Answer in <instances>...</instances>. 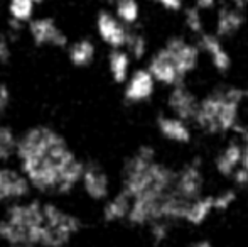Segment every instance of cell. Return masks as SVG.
Instances as JSON below:
<instances>
[{
	"instance_id": "ac0fdd59",
	"label": "cell",
	"mask_w": 248,
	"mask_h": 247,
	"mask_svg": "<svg viewBox=\"0 0 248 247\" xmlns=\"http://www.w3.org/2000/svg\"><path fill=\"white\" fill-rule=\"evenodd\" d=\"M130 60L125 49H111L108 54V71L117 85H125L130 76Z\"/></svg>"
},
{
	"instance_id": "7a4b0ae2",
	"label": "cell",
	"mask_w": 248,
	"mask_h": 247,
	"mask_svg": "<svg viewBox=\"0 0 248 247\" xmlns=\"http://www.w3.org/2000/svg\"><path fill=\"white\" fill-rule=\"evenodd\" d=\"M86 229L76 201L32 195L0 212V246L76 247Z\"/></svg>"
},
{
	"instance_id": "d4e9b609",
	"label": "cell",
	"mask_w": 248,
	"mask_h": 247,
	"mask_svg": "<svg viewBox=\"0 0 248 247\" xmlns=\"http://www.w3.org/2000/svg\"><path fill=\"white\" fill-rule=\"evenodd\" d=\"M150 229V239H152L154 246H160L167 241L169 237V222H155V224L149 225Z\"/></svg>"
},
{
	"instance_id": "3957f363",
	"label": "cell",
	"mask_w": 248,
	"mask_h": 247,
	"mask_svg": "<svg viewBox=\"0 0 248 247\" xmlns=\"http://www.w3.org/2000/svg\"><path fill=\"white\" fill-rule=\"evenodd\" d=\"M111 195H113V181H111V176L107 171V168L98 159L85 158V166H83L75 201L81 198L86 203L100 207Z\"/></svg>"
},
{
	"instance_id": "52a82bcc",
	"label": "cell",
	"mask_w": 248,
	"mask_h": 247,
	"mask_svg": "<svg viewBox=\"0 0 248 247\" xmlns=\"http://www.w3.org/2000/svg\"><path fill=\"white\" fill-rule=\"evenodd\" d=\"M221 105H223V90H215V92L209 93L208 97H204V99L198 103L194 122H196L202 131L208 132V134H218Z\"/></svg>"
},
{
	"instance_id": "5b68a950",
	"label": "cell",
	"mask_w": 248,
	"mask_h": 247,
	"mask_svg": "<svg viewBox=\"0 0 248 247\" xmlns=\"http://www.w3.org/2000/svg\"><path fill=\"white\" fill-rule=\"evenodd\" d=\"M29 36L32 39L34 46L37 48H58V49H66L69 44L68 34L62 31V27L58 24L54 17L44 16V17H34L29 24Z\"/></svg>"
},
{
	"instance_id": "8992f818",
	"label": "cell",
	"mask_w": 248,
	"mask_h": 247,
	"mask_svg": "<svg viewBox=\"0 0 248 247\" xmlns=\"http://www.w3.org/2000/svg\"><path fill=\"white\" fill-rule=\"evenodd\" d=\"M128 27L124 26L117 17L108 10H100L96 16V33L100 39L111 49H124L127 43Z\"/></svg>"
},
{
	"instance_id": "83f0119b",
	"label": "cell",
	"mask_w": 248,
	"mask_h": 247,
	"mask_svg": "<svg viewBox=\"0 0 248 247\" xmlns=\"http://www.w3.org/2000/svg\"><path fill=\"white\" fill-rule=\"evenodd\" d=\"M12 60V44L5 33L0 31V66L9 65Z\"/></svg>"
},
{
	"instance_id": "e0dca14e",
	"label": "cell",
	"mask_w": 248,
	"mask_h": 247,
	"mask_svg": "<svg viewBox=\"0 0 248 247\" xmlns=\"http://www.w3.org/2000/svg\"><path fill=\"white\" fill-rule=\"evenodd\" d=\"M157 129L167 141L179 142V144H187L191 141V131L187 124L176 119V117L160 115L157 119Z\"/></svg>"
},
{
	"instance_id": "ffe728a7",
	"label": "cell",
	"mask_w": 248,
	"mask_h": 247,
	"mask_svg": "<svg viewBox=\"0 0 248 247\" xmlns=\"http://www.w3.org/2000/svg\"><path fill=\"white\" fill-rule=\"evenodd\" d=\"M211 212H213V197H201L187 205L184 220L191 225H201L211 215Z\"/></svg>"
},
{
	"instance_id": "f546056e",
	"label": "cell",
	"mask_w": 248,
	"mask_h": 247,
	"mask_svg": "<svg viewBox=\"0 0 248 247\" xmlns=\"http://www.w3.org/2000/svg\"><path fill=\"white\" fill-rule=\"evenodd\" d=\"M233 176H235V185H238V186H247L248 185V173L243 168L236 169V171L233 173Z\"/></svg>"
},
{
	"instance_id": "8fae6325",
	"label": "cell",
	"mask_w": 248,
	"mask_h": 247,
	"mask_svg": "<svg viewBox=\"0 0 248 247\" xmlns=\"http://www.w3.org/2000/svg\"><path fill=\"white\" fill-rule=\"evenodd\" d=\"M147 71L152 75L154 82L162 83V85L169 86H177L183 82V76L179 75L176 68V63H174L172 56L167 53V49H159L152 58H150Z\"/></svg>"
},
{
	"instance_id": "cb8c5ba5",
	"label": "cell",
	"mask_w": 248,
	"mask_h": 247,
	"mask_svg": "<svg viewBox=\"0 0 248 247\" xmlns=\"http://www.w3.org/2000/svg\"><path fill=\"white\" fill-rule=\"evenodd\" d=\"M184 20H186V26L191 33L202 34V17H201V10L198 7H187L184 10Z\"/></svg>"
},
{
	"instance_id": "e575fe53",
	"label": "cell",
	"mask_w": 248,
	"mask_h": 247,
	"mask_svg": "<svg viewBox=\"0 0 248 247\" xmlns=\"http://www.w3.org/2000/svg\"><path fill=\"white\" fill-rule=\"evenodd\" d=\"M31 2H32V3H34V5H39V3L46 2V0H31Z\"/></svg>"
},
{
	"instance_id": "44dd1931",
	"label": "cell",
	"mask_w": 248,
	"mask_h": 247,
	"mask_svg": "<svg viewBox=\"0 0 248 247\" xmlns=\"http://www.w3.org/2000/svg\"><path fill=\"white\" fill-rule=\"evenodd\" d=\"M7 12L14 24H29L34 19L36 5L31 0H9L7 2Z\"/></svg>"
},
{
	"instance_id": "603a6c76",
	"label": "cell",
	"mask_w": 248,
	"mask_h": 247,
	"mask_svg": "<svg viewBox=\"0 0 248 247\" xmlns=\"http://www.w3.org/2000/svg\"><path fill=\"white\" fill-rule=\"evenodd\" d=\"M125 49H127L128 56L134 60H142L147 53V41L140 33L135 31H128L127 43H125Z\"/></svg>"
},
{
	"instance_id": "d590c367",
	"label": "cell",
	"mask_w": 248,
	"mask_h": 247,
	"mask_svg": "<svg viewBox=\"0 0 248 247\" xmlns=\"http://www.w3.org/2000/svg\"><path fill=\"white\" fill-rule=\"evenodd\" d=\"M0 247H14V246H0Z\"/></svg>"
},
{
	"instance_id": "2e32d148",
	"label": "cell",
	"mask_w": 248,
	"mask_h": 247,
	"mask_svg": "<svg viewBox=\"0 0 248 247\" xmlns=\"http://www.w3.org/2000/svg\"><path fill=\"white\" fill-rule=\"evenodd\" d=\"M243 22H245L243 12H238L232 5H223L218 12V19H216V36L218 37L233 36V34L242 29Z\"/></svg>"
},
{
	"instance_id": "9c48e42d",
	"label": "cell",
	"mask_w": 248,
	"mask_h": 247,
	"mask_svg": "<svg viewBox=\"0 0 248 247\" xmlns=\"http://www.w3.org/2000/svg\"><path fill=\"white\" fill-rule=\"evenodd\" d=\"M164 49H167V53L172 56L177 71H179V75L183 76V78L198 66L199 48L187 43V41H184L183 37H179V36L169 37L166 46H164Z\"/></svg>"
},
{
	"instance_id": "6da1fadb",
	"label": "cell",
	"mask_w": 248,
	"mask_h": 247,
	"mask_svg": "<svg viewBox=\"0 0 248 247\" xmlns=\"http://www.w3.org/2000/svg\"><path fill=\"white\" fill-rule=\"evenodd\" d=\"M14 163L36 197L75 201L85 156L56 125L39 122L22 129Z\"/></svg>"
},
{
	"instance_id": "74e56055",
	"label": "cell",
	"mask_w": 248,
	"mask_h": 247,
	"mask_svg": "<svg viewBox=\"0 0 248 247\" xmlns=\"http://www.w3.org/2000/svg\"><path fill=\"white\" fill-rule=\"evenodd\" d=\"M150 2H157V0H150Z\"/></svg>"
},
{
	"instance_id": "1f68e13d",
	"label": "cell",
	"mask_w": 248,
	"mask_h": 247,
	"mask_svg": "<svg viewBox=\"0 0 248 247\" xmlns=\"http://www.w3.org/2000/svg\"><path fill=\"white\" fill-rule=\"evenodd\" d=\"M242 168L248 173V137H247V144L242 148Z\"/></svg>"
},
{
	"instance_id": "7402d4cb",
	"label": "cell",
	"mask_w": 248,
	"mask_h": 247,
	"mask_svg": "<svg viewBox=\"0 0 248 247\" xmlns=\"http://www.w3.org/2000/svg\"><path fill=\"white\" fill-rule=\"evenodd\" d=\"M115 7L113 16L120 20L124 26L130 27L135 24L140 16V7H139L137 0H110Z\"/></svg>"
},
{
	"instance_id": "9a60e30c",
	"label": "cell",
	"mask_w": 248,
	"mask_h": 247,
	"mask_svg": "<svg viewBox=\"0 0 248 247\" xmlns=\"http://www.w3.org/2000/svg\"><path fill=\"white\" fill-rule=\"evenodd\" d=\"M68 60L75 68H88L95 61L96 46L90 37H81L75 43L68 44Z\"/></svg>"
},
{
	"instance_id": "4dcf8cb0",
	"label": "cell",
	"mask_w": 248,
	"mask_h": 247,
	"mask_svg": "<svg viewBox=\"0 0 248 247\" xmlns=\"http://www.w3.org/2000/svg\"><path fill=\"white\" fill-rule=\"evenodd\" d=\"M216 3V0H196V7L201 10H209L213 9Z\"/></svg>"
},
{
	"instance_id": "4fadbf2b",
	"label": "cell",
	"mask_w": 248,
	"mask_h": 247,
	"mask_svg": "<svg viewBox=\"0 0 248 247\" xmlns=\"http://www.w3.org/2000/svg\"><path fill=\"white\" fill-rule=\"evenodd\" d=\"M128 212H130V198L122 190L113 191V195L100 205V218L107 225L127 222Z\"/></svg>"
},
{
	"instance_id": "484cf974",
	"label": "cell",
	"mask_w": 248,
	"mask_h": 247,
	"mask_svg": "<svg viewBox=\"0 0 248 247\" xmlns=\"http://www.w3.org/2000/svg\"><path fill=\"white\" fill-rule=\"evenodd\" d=\"M235 200H236L235 191H232V190L223 191V193L213 197V210H218V212L228 210V208L235 203Z\"/></svg>"
},
{
	"instance_id": "8d00e7d4",
	"label": "cell",
	"mask_w": 248,
	"mask_h": 247,
	"mask_svg": "<svg viewBox=\"0 0 248 247\" xmlns=\"http://www.w3.org/2000/svg\"><path fill=\"white\" fill-rule=\"evenodd\" d=\"M245 95H247V97H248V90H247V92H245Z\"/></svg>"
},
{
	"instance_id": "4316f807",
	"label": "cell",
	"mask_w": 248,
	"mask_h": 247,
	"mask_svg": "<svg viewBox=\"0 0 248 247\" xmlns=\"http://www.w3.org/2000/svg\"><path fill=\"white\" fill-rule=\"evenodd\" d=\"M10 105H12V90L9 83L0 80V120H3V117L7 115Z\"/></svg>"
},
{
	"instance_id": "d6a6232c",
	"label": "cell",
	"mask_w": 248,
	"mask_h": 247,
	"mask_svg": "<svg viewBox=\"0 0 248 247\" xmlns=\"http://www.w3.org/2000/svg\"><path fill=\"white\" fill-rule=\"evenodd\" d=\"M248 5V0H232V7L236 9L238 12H243Z\"/></svg>"
},
{
	"instance_id": "ba28073f",
	"label": "cell",
	"mask_w": 248,
	"mask_h": 247,
	"mask_svg": "<svg viewBox=\"0 0 248 247\" xmlns=\"http://www.w3.org/2000/svg\"><path fill=\"white\" fill-rule=\"evenodd\" d=\"M202 186H204L202 171L198 163H193V165H187L183 171L176 173V181H174L172 191L183 200L194 201L201 198Z\"/></svg>"
},
{
	"instance_id": "30bf717a",
	"label": "cell",
	"mask_w": 248,
	"mask_h": 247,
	"mask_svg": "<svg viewBox=\"0 0 248 247\" xmlns=\"http://www.w3.org/2000/svg\"><path fill=\"white\" fill-rule=\"evenodd\" d=\"M154 90H155V82H154L152 75L147 71V68H140L132 73L125 82L124 99L127 103L147 102L154 95Z\"/></svg>"
},
{
	"instance_id": "5bb4252c",
	"label": "cell",
	"mask_w": 248,
	"mask_h": 247,
	"mask_svg": "<svg viewBox=\"0 0 248 247\" xmlns=\"http://www.w3.org/2000/svg\"><path fill=\"white\" fill-rule=\"evenodd\" d=\"M199 49L206 51L208 56L211 58V63L218 71L225 73L232 68V58L228 51L221 46V41L216 34H201L199 39Z\"/></svg>"
},
{
	"instance_id": "836d02e7",
	"label": "cell",
	"mask_w": 248,
	"mask_h": 247,
	"mask_svg": "<svg viewBox=\"0 0 248 247\" xmlns=\"http://www.w3.org/2000/svg\"><path fill=\"white\" fill-rule=\"evenodd\" d=\"M191 247H215V246H213L211 242H208V241H199V242L193 244Z\"/></svg>"
},
{
	"instance_id": "7c38bea8",
	"label": "cell",
	"mask_w": 248,
	"mask_h": 247,
	"mask_svg": "<svg viewBox=\"0 0 248 247\" xmlns=\"http://www.w3.org/2000/svg\"><path fill=\"white\" fill-rule=\"evenodd\" d=\"M198 99L194 97L193 92L186 88L183 85L174 86V90L170 92L169 99H167V105L174 112L176 119L187 122V120H194L198 110Z\"/></svg>"
},
{
	"instance_id": "277c9868",
	"label": "cell",
	"mask_w": 248,
	"mask_h": 247,
	"mask_svg": "<svg viewBox=\"0 0 248 247\" xmlns=\"http://www.w3.org/2000/svg\"><path fill=\"white\" fill-rule=\"evenodd\" d=\"M29 183L16 163L0 165V212L32 197Z\"/></svg>"
},
{
	"instance_id": "f1b7e54d",
	"label": "cell",
	"mask_w": 248,
	"mask_h": 247,
	"mask_svg": "<svg viewBox=\"0 0 248 247\" xmlns=\"http://www.w3.org/2000/svg\"><path fill=\"white\" fill-rule=\"evenodd\" d=\"M157 3L164 7L166 10H172V12H177V10L183 9L184 0H157Z\"/></svg>"
},
{
	"instance_id": "d6986e66",
	"label": "cell",
	"mask_w": 248,
	"mask_h": 247,
	"mask_svg": "<svg viewBox=\"0 0 248 247\" xmlns=\"http://www.w3.org/2000/svg\"><path fill=\"white\" fill-rule=\"evenodd\" d=\"M242 163V146L238 142L228 144L216 158V169L221 176H232Z\"/></svg>"
}]
</instances>
